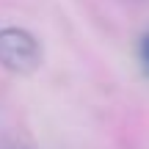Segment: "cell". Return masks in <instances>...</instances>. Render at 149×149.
Here are the masks:
<instances>
[{"label":"cell","instance_id":"1","mask_svg":"<svg viewBox=\"0 0 149 149\" xmlns=\"http://www.w3.org/2000/svg\"><path fill=\"white\" fill-rule=\"evenodd\" d=\"M42 64L39 42L22 28H3L0 31V66L17 74H31Z\"/></svg>","mask_w":149,"mask_h":149},{"label":"cell","instance_id":"2","mask_svg":"<svg viewBox=\"0 0 149 149\" xmlns=\"http://www.w3.org/2000/svg\"><path fill=\"white\" fill-rule=\"evenodd\" d=\"M138 61H141V66H144V72L149 74V33H144V39H141V44H138Z\"/></svg>","mask_w":149,"mask_h":149}]
</instances>
